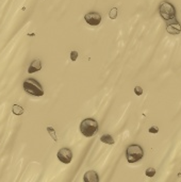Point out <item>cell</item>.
Listing matches in <instances>:
<instances>
[{"mask_svg": "<svg viewBox=\"0 0 181 182\" xmlns=\"http://www.w3.org/2000/svg\"><path fill=\"white\" fill-rule=\"evenodd\" d=\"M41 69H42V62H41V60L36 59V60L32 61V63L30 64V66L28 68V73H33L38 72V70H41Z\"/></svg>", "mask_w": 181, "mask_h": 182, "instance_id": "obj_9", "label": "cell"}, {"mask_svg": "<svg viewBox=\"0 0 181 182\" xmlns=\"http://www.w3.org/2000/svg\"><path fill=\"white\" fill-rule=\"evenodd\" d=\"M126 158L128 163H136L144 158V150L138 144H133L127 147L126 149Z\"/></svg>", "mask_w": 181, "mask_h": 182, "instance_id": "obj_3", "label": "cell"}, {"mask_svg": "<svg viewBox=\"0 0 181 182\" xmlns=\"http://www.w3.org/2000/svg\"><path fill=\"white\" fill-rule=\"evenodd\" d=\"M47 131H48V133L51 135V138L53 139L54 142H58V136L56 134V131H54V129L52 127H47Z\"/></svg>", "mask_w": 181, "mask_h": 182, "instance_id": "obj_12", "label": "cell"}, {"mask_svg": "<svg viewBox=\"0 0 181 182\" xmlns=\"http://www.w3.org/2000/svg\"><path fill=\"white\" fill-rule=\"evenodd\" d=\"M145 175L147 177H153L154 175H156V169H154L153 167H148L147 169L145 170Z\"/></svg>", "mask_w": 181, "mask_h": 182, "instance_id": "obj_13", "label": "cell"}, {"mask_svg": "<svg viewBox=\"0 0 181 182\" xmlns=\"http://www.w3.org/2000/svg\"><path fill=\"white\" fill-rule=\"evenodd\" d=\"M98 131V123L94 118H85L80 124V132L86 138L94 136Z\"/></svg>", "mask_w": 181, "mask_h": 182, "instance_id": "obj_2", "label": "cell"}, {"mask_svg": "<svg viewBox=\"0 0 181 182\" xmlns=\"http://www.w3.org/2000/svg\"><path fill=\"white\" fill-rule=\"evenodd\" d=\"M78 58V52L77 51H72L70 52V60L72 61H76Z\"/></svg>", "mask_w": 181, "mask_h": 182, "instance_id": "obj_17", "label": "cell"}, {"mask_svg": "<svg viewBox=\"0 0 181 182\" xmlns=\"http://www.w3.org/2000/svg\"><path fill=\"white\" fill-rule=\"evenodd\" d=\"M159 13L166 22L176 19V8L168 1H163L159 6Z\"/></svg>", "mask_w": 181, "mask_h": 182, "instance_id": "obj_4", "label": "cell"}, {"mask_svg": "<svg viewBox=\"0 0 181 182\" xmlns=\"http://www.w3.org/2000/svg\"><path fill=\"white\" fill-rule=\"evenodd\" d=\"M134 93L136 96H141L142 94H143V88H141V86H135L134 88Z\"/></svg>", "mask_w": 181, "mask_h": 182, "instance_id": "obj_15", "label": "cell"}, {"mask_svg": "<svg viewBox=\"0 0 181 182\" xmlns=\"http://www.w3.org/2000/svg\"><path fill=\"white\" fill-rule=\"evenodd\" d=\"M57 157H58V159H59L60 162L64 163V164H69V163L72 162V159H73V152L69 148H65V147H63V148H61L59 151H58Z\"/></svg>", "mask_w": 181, "mask_h": 182, "instance_id": "obj_5", "label": "cell"}, {"mask_svg": "<svg viewBox=\"0 0 181 182\" xmlns=\"http://www.w3.org/2000/svg\"><path fill=\"white\" fill-rule=\"evenodd\" d=\"M166 31L169 34H173V35H177V34H179L181 32V25L176 19L169 20V22H167Z\"/></svg>", "mask_w": 181, "mask_h": 182, "instance_id": "obj_7", "label": "cell"}, {"mask_svg": "<svg viewBox=\"0 0 181 182\" xmlns=\"http://www.w3.org/2000/svg\"><path fill=\"white\" fill-rule=\"evenodd\" d=\"M84 20L91 26H98L101 23V15L97 12H90L85 14Z\"/></svg>", "mask_w": 181, "mask_h": 182, "instance_id": "obj_6", "label": "cell"}, {"mask_svg": "<svg viewBox=\"0 0 181 182\" xmlns=\"http://www.w3.org/2000/svg\"><path fill=\"white\" fill-rule=\"evenodd\" d=\"M100 141L102 142V143L108 144V145H113L115 143L114 139L112 138V136L110 135V134H103V135H101Z\"/></svg>", "mask_w": 181, "mask_h": 182, "instance_id": "obj_10", "label": "cell"}, {"mask_svg": "<svg viewBox=\"0 0 181 182\" xmlns=\"http://www.w3.org/2000/svg\"><path fill=\"white\" fill-rule=\"evenodd\" d=\"M148 131L150 133H158L159 132V128L157 127V126H153V127H150L148 129Z\"/></svg>", "mask_w": 181, "mask_h": 182, "instance_id": "obj_16", "label": "cell"}, {"mask_svg": "<svg viewBox=\"0 0 181 182\" xmlns=\"http://www.w3.org/2000/svg\"><path fill=\"white\" fill-rule=\"evenodd\" d=\"M109 17H110V19H116V17H117V9L116 8H113V9H111V11H110L109 13Z\"/></svg>", "mask_w": 181, "mask_h": 182, "instance_id": "obj_14", "label": "cell"}, {"mask_svg": "<svg viewBox=\"0 0 181 182\" xmlns=\"http://www.w3.org/2000/svg\"><path fill=\"white\" fill-rule=\"evenodd\" d=\"M83 181L84 182H98L99 176L95 170H88L86 171L83 176Z\"/></svg>", "mask_w": 181, "mask_h": 182, "instance_id": "obj_8", "label": "cell"}, {"mask_svg": "<svg viewBox=\"0 0 181 182\" xmlns=\"http://www.w3.org/2000/svg\"><path fill=\"white\" fill-rule=\"evenodd\" d=\"M23 88L25 89L26 93L32 95V96L35 97H42L44 95V89L42 84L38 82V80L33 78L30 79H26L23 83Z\"/></svg>", "mask_w": 181, "mask_h": 182, "instance_id": "obj_1", "label": "cell"}, {"mask_svg": "<svg viewBox=\"0 0 181 182\" xmlns=\"http://www.w3.org/2000/svg\"><path fill=\"white\" fill-rule=\"evenodd\" d=\"M12 113H13L14 115H17V116L22 115L23 113V107H20V105H18V104H14V105L12 107Z\"/></svg>", "mask_w": 181, "mask_h": 182, "instance_id": "obj_11", "label": "cell"}]
</instances>
